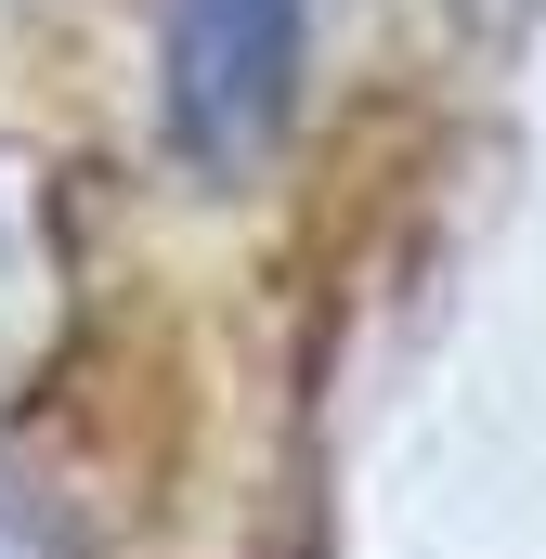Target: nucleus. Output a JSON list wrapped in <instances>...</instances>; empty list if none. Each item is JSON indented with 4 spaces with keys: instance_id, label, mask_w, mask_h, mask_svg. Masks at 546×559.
Instances as JSON below:
<instances>
[{
    "instance_id": "obj_1",
    "label": "nucleus",
    "mask_w": 546,
    "mask_h": 559,
    "mask_svg": "<svg viewBox=\"0 0 546 559\" xmlns=\"http://www.w3.org/2000/svg\"><path fill=\"white\" fill-rule=\"evenodd\" d=\"M156 92L209 182L261 169L299 105V0H156Z\"/></svg>"
}]
</instances>
